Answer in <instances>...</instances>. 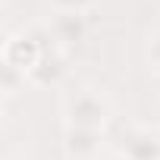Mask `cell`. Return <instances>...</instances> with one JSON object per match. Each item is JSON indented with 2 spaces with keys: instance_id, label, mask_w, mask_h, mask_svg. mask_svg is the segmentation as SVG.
<instances>
[{
  "instance_id": "5",
  "label": "cell",
  "mask_w": 160,
  "mask_h": 160,
  "mask_svg": "<svg viewBox=\"0 0 160 160\" xmlns=\"http://www.w3.org/2000/svg\"><path fill=\"white\" fill-rule=\"evenodd\" d=\"M66 160H98L104 151V132L98 129H66L63 132Z\"/></svg>"
},
{
  "instance_id": "8",
  "label": "cell",
  "mask_w": 160,
  "mask_h": 160,
  "mask_svg": "<svg viewBox=\"0 0 160 160\" xmlns=\"http://www.w3.org/2000/svg\"><path fill=\"white\" fill-rule=\"evenodd\" d=\"M50 7L63 13H88L94 7V0H50Z\"/></svg>"
},
{
  "instance_id": "3",
  "label": "cell",
  "mask_w": 160,
  "mask_h": 160,
  "mask_svg": "<svg viewBox=\"0 0 160 160\" xmlns=\"http://www.w3.org/2000/svg\"><path fill=\"white\" fill-rule=\"evenodd\" d=\"M66 75H69V50L50 44L41 53V60L35 63V69L28 72V85H35V88H57V85L66 82Z\"/></svg>"
},
{
  "instance_id": "6",
  "label": "cell",
  "mask_w": 160,
  "mask_h": 160,
  "mask_svg": "<svg viewBox=\"0 0 160 160\" xmlns=\"http://www.w3.org/2000/svg\"><path fill=\"white\" fill-rule=\"evenodd\" d=\"M25 85H28V75L25 72H19L13 66H3V98L7 101H13L16 94H22Z\"/></svg>"
},
{
  "instance_id": "2",
  "label": "cell",
  "mask_w": 160,
  "mask_h": 160,
  "mask_svg": "<svg viewBox=\"0 0 160 160\" xmlns=\"http://www.w3.org/2000/svg\"><path fill=\"white\" fill-rule=\"evenodd\" d=\"M44 32L50 38V44L63 47V50H72L78 47L85 38H88V13H63V10H53L44 22Z\"/></svg>"
},
{
  "instance_id": "1",
  "label": "cell",
  "mask_w": 160,
  "mask_h": 160,
  "mask_svg": "<svg viewBox=\"0 0 160 160\" xmlns=\"http://www.w3.org/2000/svg\"><path fill=\"white\" fill-rule=\"evenodd\" d=\"M63 122L66 129H98L104 132V126L110 122V98L98 88H75L63 98Z\"/></svg>"
},
{
  "instance_id": "4",
  "label": "cell",
  "mask_w": 160,
  "mask_h": 160,
  "mask_svg": "<svg viewBox=\"0 0 160 160\" xmlns=\"http://www.w3.org/2000/svg\"><path fill=\"white\" fill-rule=\"evenodd\" d=\"M119 160H160V135L144 126H132L119 138Z\"/></svg>"
},
{
  "instance_id": "7",
  "label": "cell",
  "mask_w": 160,
  "mask_h": 160,
  "mask_svg": "<svg viewBox=\"0 0 160 160\" xmlns=\"http://www.w3.org/2000/svg\"><path fill=\"white\" fill-rule=\"evenodd\" d=\"M144 60H148V69L160 75V28L148 38V47H144Z\"/></svg>"
}]
</instances>
